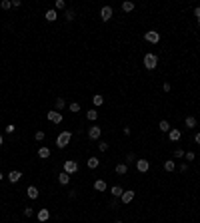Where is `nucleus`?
<instances>
[{
  "label": "nucleus",
  "instance_id": "f257e3e1",
  "mask_svg": "<svg viewBox=\"0 0 200 223\" xmlns=\"http://www.w3.org/2000/svg\"><path fill=\"white\" fill-rule=\"evenodd\" d=\"M142 64H144V68H146V70H154L156 66H158V56H156V54H152V52H148L146 56H144Z\"/></svg>",
  "mask_w": 200,
  "mask_h": 223
},
{
  "label": "nucleus",
  "instance_id": "f03ea898",
  "mask_svg": "<svg viewBox=\"0 0 200 223\" xmlns=\"http://www.w3.org/2000/svg\"><path fill=\"white\" fill-rule=\"evenodd\" d=\"M70 139H72V134H70V132H60V134H58V138H56V145L60 150H64L70 144Z\"/></svg>",
  "mask_w": 200,
  "mask_h": 223
},
{
  "label": "nucleus",
  "instance_id": "7ed1b4c3",
  "mask_svg": "<svg viewBox=\"0 0 200 223\" xmlns=\"http://www.w3.org/2000/svg\"><path fill=\"white\" fill-rule=\"evenodd\" d=\"M144 40L150 42V44H158V42H160V34H158L156 30H150V32L144 34Z\"/></svg>",
  "mask_w": 200,
  "mask_h": 223
},
{
  "label": "nucleus",
  "instance_id": "20e7f679",
  "mask_svg": "<svg viewBox=\"0 0 200 223\" xmlns=\"http://www.w3.org/2000/svg\"><path fill=\"white\" fill-rule=\"evenodd\" d=\"M76 170H78V164H76L74 160H66V161H64V171H66L68 175L76 173Z\"/></svg>",
  "mask_w": 200,
  "mask_h": 223
},
{
  "label": "nucleus",
  "instance_id": "39448f33",
  "mask_svg": "<svg viewBox=\"0 0 200 223\" xmlns=\"http://www.w3.org/2000/svg\"><path fill=\"white\" fill-rule=\"evenodd\" d=\"M46 118H48V122H52V124H62V114L56 112V110H50L46 114Z\"/></svg>",
  "mask_w": 200,
  "mask_h": 223
},
{
  "label": "nucleus",
  "instance_id": "423d86ee",
  "mask_svg": "<svg viewBox=\"0 0 200 223\" xmlns=\"http://www.w3.org/2000/svg\"><path fill=\"white\" fill-rule=\"evenodd\" d=\"M112 14H114V12H112L110 6H102V8H100V18H102V22H108V20L112 18Z\"/></svg>",
  "mask_w": 200,
  "mask_h": 223
},
{
  "label": "nucleus",
  "instance_id": "0eeeda50",
  "mask_svg": "<svg viewBox=\"0 0 200 223\" xmlns=\"http://www.w3.org/2000/svg\"><path fill=\"white\" fill-rule=\"evenodd\" d=\"M136 170L140 173H146L150 170V161L148 160H136Z\"/></svg>",
  "mask_w": 200,
  "mask_h": 223
},
{
  "label": "nucleus",
  "instance_id": "6e6552de",
  "mask_svg": "<svg viewBox=\"0 0 200 223\" xmlns=\"http://www.w3.org/2000/svg\"><path fill=\"white\" fill-rule=\"evenodd\" d=\"M100 135H102V128L100 126H92L88 129V138L90 139H100Z\"/></svg>",
  "mask_w": 200,
  "mask_h": 223
},
{
  "label": "nucleus",
  "instance_id": "1a4fd4ad",
  "mask_svg": "<svg viewBox=\"0 0 200 223\" xmlns=\"http://www.w3.org/2000/svg\"><path fill=\"white\" fill-rule=\"evenodd\" d=\"M134 195H136V193H134L132 191V189H128V191H126V189H124V193H122V197H120V201H122V203H132V199H134Z\"/></svg>",
  "mask_w": 200,
  "mask_h": 223
},
{
  "label": "nucleus",
  "instance_id": "9d476101",
  "mask_svg": "<svg viewBox=\"0 0 200 223\" xmlns=\"http://www.w3.org/2000/svg\"><path fill=\"white\" fill-rule=\"evenodd\" d=\"M36 219H38L40 223H44V221H48V219H50V211H48L46 207H42V209L38 211V213H36Z\"/></svg>",
  "mask_w": 200,
  "mask_h": 223
},
{
  "label": "nucleus",
  "instance_id": "9b49d317",
  "mask_svg": "<svg viewBox=\"0 0 200 223\" xmlns=\"http://www.w3.org/2000/svg\"><path fill=\"white\" fill-rule=\"evenodd\" d=\"M20 177H22V173H20L18 170H12L8 173V181L10 183H16V181H20Z\"/></svg>",
  "mask_w": 200,
  "mask_h": 223
},
{
  "label": "nucleus",
  "instance_id": "f8f14e48",
  "mask_svg": "<svg viewBox=\"0 0 200 223\" xmlns=\"http://www.w3.org/2000/svg\"><path fill=\"white\" fill-rule=\"evenodd\" d=\"M26 195H28L30 199H36L40 195V191H38V187L36 185H28V189H26Z\"/></svg>",
  "mask_w": 200,
  "mask_h": 223
},
{
  "label": "nucleus",
  "instance_id": "ddd939ff",
  "mask_svg": "<svg viewBox=\"0 0 200 223\" xmlns=\"http://www.w3.org/2000/svg\"><path fill=\"white\" fill-rule=\"evenodd\" d=\"M110 193H112V197H114V199H120L122 193H124V189L120 185H114V187H110Z\"/></svg>",
  "mask_w": 200,
  "mask_h": 223
},
{
  "label": "nucleus",
  "instance_id": "4468645a",
  "mask_svg": "<svg viewBox=\"0 0 200 223\" xmlns=\"http://www.w3.org/2000/svg\"><path fill=\"white\" fill-rule=\"evenodd\" d=\"M58 183H60V185H68V183H70V175H68L66 171L58 173Z\"/></svg>",
  "mask_w": 200,
  "mask_h": 223
},
{
  "label": "nucleus",
  "instance_id": "2eb2a0df",
  "mask_svg": "<svg viewBox=\"0 0 200 223\" xmlns=\"http://www.w3.org/2000/svg\"><path fill=\"white\" fill-rule=\"evenodd\" d=\"M86 165H88L90 167V170H96V167H98L100 165V160H98V157H88V161H86Z\"/></svg>",
  "mask_w": 200,
  "mask_h": 223
},
{
  "label": "nucleus",
  "instance_id": "dca6fc26",
  "mask_svg": "<svg viewBox=\"0 0 200 223\" xmlns=\"http://www.w3.org/2000/svg\"><path fill=\"white\" fill-rule=\"evenodd\" d=\"M106 181H104V179H96V181H94V189H96V191H106Z\"/></svg>",
  "mask_w": 200,
  "mask_h": 223
},
{
  "label": "nucleus",
  "instance_id": "f3484780",
  "mask_svg": "<svg viewBox=\"0 0 200 223\" xmlns=\"http://www.w3.org/2000/svg\"><path fill=\"white\" fill-rule=\"evenodd\" d=\"M66 108V102H64V98H56V102H54V110L56 112H60Z\"/></svg>",
  "mask_w": 200,
  "mask_h": 223
},
{
  "label": "nucleus",
  "instance_id": "a211bd4d",
  "mask_svg": "<svg viewBox=\"0 0 200 223\" xmlns=\"http://www.w3.org/2000/svg\"><path fill=\"white\" fill-rule=\"evenodd\" d=\"M180 135H182V134H180V129H176V128L168 132V138H170V141H178V139H180Z\"/></svg>",
  "mask_w": 200,
  "mask_h": 223
},
{
  "label": "nucleus",
  "instance_id": "6ab92c4d",
  "mask_svg": "<svg viewBox=\"0 0 200 223\" xmlns=\"http://www.w3.org/2000/svg\"><path fill=\"white\" fill-rule=\"evenodd\" d=\"M44 18L48 20V22H54V20H56V18H58V14H56V10H52V8H50V10H46V14H44Z\"/></svg>",
  "mask_w": 200,
  "mask_h": 223
},
{
  "label": "nucleus",
  "instance_id": "aec40b11",
  "mask_svg": "<svg viewBox=\"0 0 200 223\" xmlns=\"http://www.w3.org/2000/svg\"><path fill=\"white\" fill-rule=\"evenodd\" d=\"M158 129H160V132H162V134H168V132H170V129H172V128H170V124H168V122H166V119H162V122L158 124Z\"/></svg>",
  "mask_w": 200,
  "mask_h": 223
},
{
  "label": "nucleus",
  "instance_id": "412c9836",
  "mask_svg": "<svg viewBox=\"0 0 200 223\" xmlns=\"http://www.w3.org/2000/svg\"><path fill=\"white\" fill-rule=\"evenodd\" d=\"M174 170H176L174 160H166V161H164V171H168V173H170V171H174Z\"/></svg>",
  "mask_w": 200,
  "mask_h": 223
},
{
  "label": "nucleus",
  "instance_id": "4be33fe9",
  "mask_svg": "<svg viewBox=\"0 0 200 223\" xmlns=\"http://www.w3.org/2000/svg\"><path fill=\"white\" fill-rule=\"evenodd\" d=\"M126 171H128L126 164H116V173H118V175H126Z\"/></svg>",
  "mask_w": 200,
  "mask_h": 223
},
{
  "label": "nucleus",
  "instance_id": "5701e85b",
  "mask_svg": "<svg viewBox=\"0 0 200 223\" xmlns=\"http://www.w3.org/2000/svg\"><path fill=\"white\" fill-rule=\"evenodd\" d=\"M38 157H40V160H48V157H50V150H48V148H40L38 150Z\"/></svg>",
  "mask_w": 200,
  "mask_h": 223
},
{
  "label": "nucleus",
  "instance_id": "b1692460",
  "mask_svg": "<svg viewBox=\"0 0 200 223\" xmlns=\"http://www.w3.org/2000/svg\"><path fill=\"white\" fill-rule=\"evenodd\" d=\"M86 118H88L90 122H94V119L98 118V110H96V108H92V110H88V112H86Z\"/></svg>",
  "mask_w": 200,
  "mask_h": 223
},
{
  "label": "nucleus",
  "instance_id": "393cba45",
  "mask_svg": "<svg viewBox=\"0 0 200 223\" xmlns=\"http://www.w3.org/2000/svg\"><path fill=\"white\" fill-rule=\"evenodd\" d=\"M184 124H186V128H196V118H194V116H186Z\"/></svg>",
  "mask_w": 200,
  "mask_h": 223
},
{
  "label": "nucleus",
  "instance_id": "a878e982",
  "mask_svg": "<svg viewBox=\"0 0 200 223\" xmlns=\"http://www.w3.org/2000/svg\"><path fill=\"white\" fill-rule=\"evenodd\" d=\"M122 10H124V12H132V10H134V2H130V0L122 2Z\"/></svg>",
  "mask_w": 200,
  "mask_h": 223
},
{
  "label": "nucleus",
  "instance_id": "bb28decb",
  "mask_svg": "<svg viewBox=\"0 0 200 223\" xmlns=\"http://www.w3.org/2000/svg\"><path fill=\"white\" fill-rule=\"evenodd\" d=\"M92 104H94L96 108H98V106H102V104H104V96H100V94H96V96L92 98Z\"/></svg>",
  "mask_w": 200,
  "mask_h": 223
},
{
  "label": "nucleus",
  "instance_id": "cd10ccee",
  "mask_svg": "<svg viewBox=\"0 0 200 223\" xmlns=\"http://www.w3.org/2000/svg\"><path fill=\"white\" fill-rule=\"evenodd\" d=\"M74 18H76V12H74L72 8H70V10H66V20H68V22H72Z\"/></svg>",
  "mask_w": 200,
  "mask_h": 223
},
{
  "label": "nucleus",
  "instance_id": "c85d7f7f",
  "mask_svg": "<svg viewBox=\"0 0 200 223\" xmlns=\"http://www.w3.org/2000/svg\"><path fill=\"white\" fill-rule=\"evenodd\" d=\"M68 110H70V112H74V114H76V112H80V104H78V102H72V104H70V106H68Z\"/></svg>",
  "mask_w": 200,
  "mask_h": 223
},
{
  "label": "nucleus",
  "instance_id": "c756f323",
  "mask_svg": "<svg viewBox=\"0 0 200 223\" xmlns=\"http://www.w3.org/2000/svg\"><path fill=\"white\" fill-rule=\"evenodd\" d=\"M44 138H46V135H44V132H42V129H38V132L34 134V139H36V141H42Z\"/></svg>",
  "mask_w": 200,
  "mask_h": 223
},
{
  "label": "nucleus",
  "instance_id": "7c9ffc66",
  "mask_svg": "<svg viewBox=\"0 0 200 223\" xmlns=\"http://www.w3.org/2000/svg\"><path fill=\"white\" fill-rule=\"evenodd\" d=\"M0 8H2V10L12 8V2H8V0H2V2H0Z\"/></svg>",
  "mask_w": 200,
  "mask_h": 223
},
{
  "label": "nucleus",
  "instance_id": "2f4dec72",
  "mask_svg": "<svg viewBox=\"0 0 200 223\" xmlns=\"http://www.w3.org/2000/svg\"><path fill=\"white\" fill-rule=\"evenodd\" d=\"M54 6H56V10H62V8H66V2H64V0H56Z\"/></svg>",
  "mask_w": 200,
  "mask_h": 223
},
{
  "label": "nucleus",
  "instance_id": "473e14b6",
  "mask_svg": "<svg viewBox=\"0 0 200 223\" xmlns=\"http://www.w3.org/2000/svg\"><path fill=\"white\" fill-rule=\"evenodd\" d=\"M132 161H136V155H134V154H128V155H126V165L132 164Z\"/></svg>",
  "mask_w": 200,
  "mask_h": 223
},
{
  "label": "nucleus",
  "instance_id": "72a5a7b5",
  "mask_svg": "<svg viewBox=\"0 0 200 223\" xmlns=\"http://www.w3.org/2000/svg\"><path fill=\"white\" fill-rule=\"evenodd\" d=\"M4 129H6V134H14V129H16V126H14V124H8V126L4 128Z\"/></svg>",
  "mask_w": 200,
  "mask_h": 223
},
{
  "label": "nucleus",
  "instance_id": "f704fd0d",
  "mask_svg": "<svg viewBox=\"0 0 200 223\" xmlns=\"http://www.w3.org/2000/svg\"><path fill=\"white\" fill-rule=\"evenodd\" d=\"M24 215L26 217H32V215H34V209H32V207H24Z\"/></svg>",
  "mask_w": 200,
  "mask_h": 223
},
{
  "label": "nucleus",
  "instance_id": "c9c22d12",
  "mask_svg": "<svg viewBox=\"0 0 200 223\" xmlns=\"http://www.w3.org/2000/svg\"><path fill=\"white\" fill-rule=\"evenodd\" d=\"M184 154H186L184 150H176V151H174V157H180V160H182V157H184Z\"/></svg>",
  "mask_w": 200,
  "mask_h": 223
},
{
  "label": "nucleus",
  "instance_id": "e433bc0d",
  "mask_svg": "<svg viewBox=\"0 0 200 223\" xmlns=\"http://www.w3.org/2000/svg\"><path fill=\"white\" fill-rule=\"evenodd\" d=\"M184 157H186V161H192V160H194V151H186Z\"/></svg>",
  "mask_w": 200,
  "mask_h": 223
},
{
  "label": "nucleus",
  "instance_id": "4c0bfd02",
  "mask_svg": "<svg viewBox=\"0 0 200 223\" xmlns=\"http://www.w3.org/2000/svg\"><path fill=\"white\" fill-rule=\"evenodd\" d=\"M98 148H100V151H106V150H108V144H106V141H100Z\"/></svg>",
  "mask_w": 200,
  "mask_h": 223
},
{
  "label": "nucleus",
  "instance_id": "58836bf2",
  "mask_svg": "<svg viewBox=\"0 0 200 223\" xmlns=\"http://www.w3.org/2000/svg\"><path fill=\"white\" fill-rule=\"evenodd\" d=\"M188 171V165L186 164H180V173H186Z\"/></svg>",
  "mask_w": 200,
  "mask_h": 223
},
{
  "label": "nucleus",
  "instance_id": "ea45409f",
  "mask_svg": "<svg viewBox=\"0 0 200 223\" xmlns=\"http://www.w3.org/2000/svg\"><path fill=\"white\" fill-rule=\"evenodd\" d=\"M194 16H196V20H200V6L194 8Z\"/></svg>",
  "mask_w": 200,
  "mask_h": 223
},
{
  "label": "nucleus",
  "instance_id": "a19ab883",
  "mask_svg": "<svg viewBox=\"0 0 200 223\" xmlns=\"http://www.w3.org/2000/svg\"><path fill=\"white\" fill-rule=\"evenodd\" d=\"M20 4H22L20 0H12V8H20Z\"/></svg>",
  "mask_w": 200,
  "mask_h": 223
},
{
  "label": "nucleus",
  "instance_id": "79ce46f5",
  "mask_svg": "<svg viewBox=\"0 0 200 223\" xmlns=\"http://www.w3.org/2000/svg\"><path fill=\"white\" fill-rule=\"evenodd\" d=\"M122 132H124V135H130V134H132V129H130V128H128V126H126V128H124V129H122Z\"/></svg>",
  "mask_w": 200,
  "mask_h": 223
},
{
  "label": "nucleus",
  "instance_id": "37998d69",
  "mask_svg": "<svg viewBox=\"0 0 200 223\" xmlns=\"http://www.w3.org/2000/svg\"><path fill=\"white\" fill-rule=\"evenodd\" d=\"M162 90H164V92H170V84H168V82H164V86H162Z\"/></svg>",
  "mask_w": 200,
  "mask_h": 223
},
{
  "label": "nucleus",
  "instance_id": "c03bdc74",
  "mask_svg": "<svg viewBox=\"0 0 200 223\" xmlns=\"http://www.w3.org/2000/svg\"><path fill=\"white\" fill-rule=\"evenodd\" d=\"M194 141H196V144H200V132H198L196 135H194Z\"/></svg>",
  "mask_w": 200,
  "mask_h": 223
},
{
  "label": "nucleus",
  "instance_id": "a18cd8bd",
  "mask_svg": "<svg viewBox=\"0 0 200 223\" xmlns=\"http://www.w3.org/2000/svg\"><path fill=\"white\" fill-rule=\"evenodd\" d=\"M4 144V138H2V134H0V145H2Z\"/></svg>",
  "mask_w": 200,
  "mask_h": 223
},
{
  "label": "nucleus",
  "instance_id": "49530a36",
  "mask_svg": "<svg viewBox=\"0 0 200 223\" xmlns=\"http://www.w3.org/2000/svg\"><path fill=\"white\" fill-rule=\"evenodd\" d=\"M2 179H4V173H2V171H0V181H2Z\"/></svg>",
  "mask_w": 200,
  "mask_h": 223
},
{
  "label": "nucleus",
  "instance_id": "de8ad7c7",
  "mask_svg": "<svg viewBox=\"0 0 200 223\" xmlns=\"http://www.w3.org/2000/svg\"><path fill=\"white\" fill-rule=\"evenodd\" d=\"M114 223H122V221H114Z\"/></svg>",
  "mask_w": 200,
  "mask_h": 223
},
{
  "label": "nucleus",
  "instance_id": "09e8293b",
  "mask_svg": "<svg viewBox=\"0 0 200 223\" xmlns=\"http://www.w3.org/2000/svg\"><path fill=\"white\" fill-rule=\"evenodd\" d=\"M198 26H200V20H198Z\"/></svg>",
  "mask_w": 200,
  "mask_h": 223
}]
</instances>
